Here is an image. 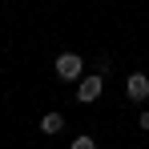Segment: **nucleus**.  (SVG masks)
Masks as SVG:
<instances>
[{
    "label": "nucleus",
    "mask_w": 149,
    "mask_h": 149,
    "mask_svg": "<svg viewBox=\"0 0 149 149\" xmlns=\"http://www.w3.org/2000/svg\"><path fill=\"white\" fill-rule=\"evenodd\" d=\"M141 129L149 133V109H141Z\"/></svg>",
    "instance_id": "423d86ee"
},
{
    "label": "nucleus",
    "mask_w": 149,
    "mask_h": 149,
    "mask_svg": "<svg viewBox=\"0 0 149 149\" xmlns=\"http://www.w3.org/2000/svg\"><path fill=\"white\" fill-rule=\"evenodd\" d=\"M69 149H97V141H93V137H85V133H81V137H77V141H73V145H69Z\"/></svg>",
    "instance_id": "39448f33"
},
{
    "label": "nucleus",
    "mask_w": 149,
    "mask_h": 149,
    "mask_svg": "<svg viewBox=\"0 0 149 149\" xmlns=\"http://www.w3.org/2000/svg\"><path fill=\"white\" fill-rule=\"evenodd\" d=\"M40 133H49V137H56V133H65V113H56V109H49V113L40 117Z\"/></svg>",
    "instance_id": "20e7f679"
},
{
    "label": "nucleus",
    "mask_w": 149,
    "mask_h": 149,
    "mask_svg": "<svg viewBox=\"0 0 149 149\" xmlns=\"http://www.w3.org/2000/svg\"><path fill=\"white\" fill-rule=\"evenodd\" d=\"M81 73H85L81 52H61V56H56V77H61V81H81Z\"/></svg>",
    "instance_id": "f257e3e1"
},
{
    "label": "nucleus",
    "mask_w": 149,
    "mask_h": 149,
    "mask_svg": "<svg viewBox=\"0 0 149 149\" xmlns=\"http://www.w3.org/2000/svg\"><path fill=\"white\" fill-rule=\"evenodd\" d=\"M101 89H105V77H81L77 81V101L81 105H93L101 97Z\"/></svg>",
    "instance_id": "7ed1b4c3"
},
{
    "label": "nucleus",
    "mask_w": 149,
    "mask_h": 149,
    "mask_svg": "<svg viewBox=\"0 0 149 149\" xmlns=\"http://www.w3.org/2000/svg\"><path fill=\"white\" fill-rule=\"evenodd\" d=\"M125 97L137 101V105H145V101H149V77L145 73H129V77H125Z\"/></svg>",
    "instance_id": "f03ea898"
}]
</instances>
